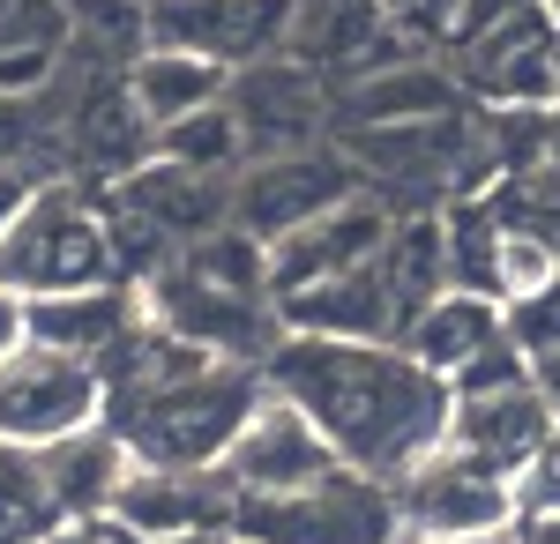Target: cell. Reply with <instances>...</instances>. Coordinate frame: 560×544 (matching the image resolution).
<instances>
[{
  "label": "cell",
  "mask_w": 560,
  "mask_h": 544,
  "mask_svg": "<svg viewBox=\"0 0 560 544\" xmlns=\"http://www.w3.org/2000/svg\"><path fill=\"white\" fill-rule=\"evenodd\" d=\"M351 194H366L351 150L345 142H314V150L255 157V165L240 172V179H232V224H240L247 239H261V247H277V239H292L300 224L345 210Z\"/></svg>",
  "instance_id": "7"
},
{
  "label": "cell",
  "mask_w": 560,
  "mask_h": 544,
  "mask_svg": "<svg viewBox=\"0 0 560 544\" xmlns=\"http://www.w3.org/2000/svg\"><path fill=\"white\" fill-rule=\"evenodd\" d=\"M269 395L300 403L322 440L366 477H411L448 440V380L427 374L404 343H337V335H284L269 351Z\"/></svg>",
  "instance_id": "1"
},
{
  "label": "cell",
  "mask_w": 560,
  "mask_h": 544,
  "mask_svg": "<svg viewBox=\"0 0 560 544\" xmlns=\"http://www.w3.org/2000/svg\"><path fill=\"white\" fill-rule=\"evenodd\" d=\"M351 470L329 440H322V425L306 418L300 403H284V395H261V411L247 418V433L232 440V456L217 462V477H224V493L232 500H277V493H306V485H322V477H337Z\"/></svg>",
  "instance_id": "10"
},
{
  "label": "cell",
  "mask_w": 560,
  "mask_h": 544,
  "mask_svg": "<svg viewBox=\"0 0 560 544\" xmlns=\"http://www.w3.org/2000/svg\"><path fill=\"white\" fill-rule=\"evenodd\" d=\"M60 8H68V23L83 38H105V45H113V31H142V8L135 0H60Z\"/></svg>",
  "instance_id": "32"
},
{
  "label": "cell",
  "mask_w": 560,
  "mask_h": 544,
  "mask_svg": "<svg viewBox=\"0 0 560 544\" xmlns=\"http://www.w3.org/2000/svg\"><path fill=\"white\" fill-rule=\"evenodd\" d=\"M38 470H45V493H52V515H60V522H90V515H113L135 456L120 448L113 425H90V433H75V440L45 448Z\"/></svg>",
  "instance_id": "19"
},
{
  "label": "cell",
  "mask_w": 560,
  "mask_h": 544,
  "mask_svg": "<svg viewBox=\"0 0 560 544\" xmlns=\"http://www.w3.org/2000/svg\"><path fill=\"white\" fill-rule=\"evenodd\" d=\"M553 433H560V418H553V403L538 395V380H530V388H501V395H456V411H448V448L493 462V470H509V477H516Z\"/></svg>",
  "instance_id": "16"
},
{
  "label": "cell",
  "mask_w": 560,
  "mask_h": 544,
  "mask_svg": "<svg viewBox=\"0 0 560 544\" xmlns=\"http://www.w3.org/2000/svg\"><path fill=\"white\" fill-rule=\"evenodd\" d=\"M396 224H404V216L388 210L382 194H351L345 210L314 216V224H300L292 239H277V247H269L277 306L300 298V292H314V284H337V276H351V269H374L382 247L396 239Z\"/></svg>",
  "instance_id": "12"
},
{
  "label": "cell",
  "mask_w": 560,
  "mask_h": 544,
  "mask_svg": "<svg viewBox=\"0 0 560 544\" xmlns=\"http://www.w3.org/2000/svg\"><path fill=\"white\" fill-rule=\"evenodd\" d=\"M158 544H240L232 530H187V537H158Z\"/></svg>",
  "instance_id": "39"
},
{
  "label": "cell",
  "mask_w": 560,
  "mask_h": 544,
  "mask_svg": "<svg viewBox=\"0 0 560 544\" xmlns=\"http://www.w3.org/2000/svg\"><path fill=\"white\" fill-rule=\"evenodd\" d=\"M382 284H388V298H396V329H411L441 292H456V284H448L441 216H404V224H396V239L382 247ZM396 343H404V335H396Z\"/></svg>",
  "instance_id": "22"
},
{
  "label": "cell",
  "mask_w": 560,
  "mask_h": 544,
  "mask_svg": "<svg viewBox=\"0 0 560 544\" xmlns=\"http://www.w3.org/2000/svg\"><path fill=\"white\" fill-rule=\"evenodd\" d=\"M501 329H509V343H516L530 366H546V358L560 351V284L516 298V306H501Z\"/></svg>",
  "instance_id": "27"
},
{
  "label": "cell",
  "mask_w": 560,
  "mask_h": 544,
  "mask_svg": "<svg viewBox=\"0 0 560 544\" xmlns=\"http://www.w3.org/2000/svg\"><path fill=\"white\" fill-rule=\"evenodd\" d=\"M396 515L419 537H493V530H516V493H509V470L441 440L411 477H396Z\"/></svg>",
  "instance_id": "8"
},
{
  "label": "cell",
  "mask_w": 560,
  "mask_h": 544,
  "mask_svg": "<svg viewBox=\"0 0 560 544\" xmlns=\"http://www.w3.org/2000/svg\"><path fill=\"white\" fill-rule=\"evenodd\" d=\"M0 284L23 306L120 284L105 194H90L83 179H38V194L23 202V216L0 239Z\"/></svg>",
  "instance_id": "4"
},
{
  "label": "cell",
  "mask_w": 560,
  "mask_h": 544,
  "mask_svg": "<svg viewBox=\"0 0 560 544\" xmlns=\"http://www.w3.org/2000/svg\"><path fill=\"white\" fill-rule=\"evenodd\" d=\"M38 179L45 172H31V165H0V239H8V224L23 216V202L38 194Z\"/></svg>",
  "instance_id": "34"
},
{
  "label": "cell",
  "mask_w": 560,
  "mask_h": 544,
  "mask_svg": "<svg viewBox=\"0 0 560 544\" xmlns=\"http://www.w3.org/2000/svg\"><path fill=\"white\" fill-rule=\"evenodd\" d=\"M284 335H337V343H396V298L382 284V261L374 269H351L337 284H314V292L284 298Z\"/></svg>",
  "instance_id": "18"
},
{
  "label": "cell",
  "mask_w": 560,
  "mask_h": 544,
  "mask_svg": "<svg viewBox=\"0 0 560 544\" xmlns=\"http://www.w3.org/2000/svg\"><path fill=\"white\" fill-rule=\"evenodd\" d=\"M396 544H516V530H493V537H419V530H404Z\"/></svg>",
  "instance_id": "36"
},
{
  "label": "cell",
  "mask_w": 560,
  "mask_h": 544,
  "mask_svg": "<svg viewBox=\"0 0 560 544\" xmlns=\"http://www.w3.org/2000/svg\"><path fill=\"white\" fill-rule=\"evenodd\" d=\"M501 210H493V194H471V202H456V210H441V239H448V284L456 292H478L501 306L493 292V269H501Z\"/></svg>",
  "instance_id": "23"
},
{
  "label": "cell",
  "mask_w": 560,
  "mask_h": 544,
  "mask_svg": "<svg viewBox=\"0 0 560 544\" xmlns=\"http://www.w3.org/2000/svg\"><path fill=\"white\" fill-rule=\"evenodd\" d=\"M546 15H553V23H560V0H546Z\"/></svg>",
  "instance_id": "40"
},
{
  "label": "cell",
  "mask_w": 560,
  "mask_h": 544,
  "mask_svg": "<svg viewBox=\"0 0 560 544\" xmlns=\"http://www.w3.org/2000/svg\"><path fill=\"white\" fill-rule=\"evenodd\" d=\"M546 284H560V247L553 239H538V232H501V269H493V292H501V306H516V298L546 292Z\"/></svg>",
  "instance_id": "26"
},
{
  "label": "cell",
  "mask_w": 560,
  "mask_h": 544,
  "mask_svg": "<svg viewBox=\"0 0 560 544\" xmlns=\"http://www.w3.org/2000/svg\"><path fill=\"white\" fill-rule=\"evenodd\" d=\"M158 157L173 165H195V172H217V179H240L247 172V134H240V113L232 105H210L195 120H179L158 134Z\"/></svg>",
  "instance_id": "24"
},
{
  "label": "cell",
  "mask_w": 560,
  "mask_h": 544,
  "mask_svg": "<svg viewBox=\"0 0 560 544\" xmlns=\"http://www.w3.org/2000/svg\"><path fill=\"white\" fill-rule=\"evenodd\" d=\"M52 97H0V165H31L45 142H60V120H45Z\"/></svg>",
  "instance_id": "28"
},
{
  "label": "cell",
  "mask_w": 560,
  "mask_h": 544,
  "mask_svg": "<svg viewBox=\"0 0 560 544\" xmlns=\"http://www.w3.org/2000/svg\"><path fill=\"white\" fill-rule=\"evenodd\" d=\"M142 284H97V292H68V298H38L31 306V343H60L75 358H113L128 329L142 321Z\"/></svg>",
  "instance_id": "20"
},
{
  "label": "cell",
  "mask_w": 560,
  "mask_h": 544,
  "mask_svg": "<svg viewBox=\"0 0 560 544\" xmlns=\"http://www.w3.org/2000/svg\"><path fill=\"white\" fill-rule=\"evenodd\" d=\"M23 343H31V306L0 284V358H8V351H23Z\"/></svg>",
  "instance_id": "35"
},
{
  "label": "cell",
  "mask_w": 560,
  "mask_h": 544,
  "mask_svg": "<svg viewBox=\"0 0 560 544\" xmlns=\"http://www.w3.org/2000/svg\"><path fill=\"white\" fill-rule=\"evenodd\" d=\"M52 530H60V515H52L38 456L0 448V544H45Z\"/></svg>",
  "instance_id": "25"
},
{
  "label": "cell",
  "mask_w": 560,
  "mask_h": 544,
  "mask_svg": "<svg viewBox=\"0 0 560 544\" xmlns=\"http://www.w3.org/2000/svg\"><path fill=\"white\" fill-rule=\"evenodd\" d=\"M135 8H150V0H135Z\"/></svg>",
  "instance_id": "41"
},
{
  "label": "cell",
  "mask_w": 560,
  "mask_h": 544,
  "mask_svg": "<svg viewBox=\"0 0 560 544\" xmlns=\"http://www.w3.org/2000/svg\"><path fill=\"white\" fill-rule=\"evenodd\" d=\"M105 210L158 224V232H165L173 247H195V239H210V232H232V179H217V172H195V165H173V157H158V165L135 172V179L105 187Z\"/></svg>",
  "instance_id": "13"
},
{
  "label": "cell",
  "mask_w": 560,
  "mask_h": 544,
  "mask_svg": "<svg viewBox=\"0 0 560 544\" xmlns=\"http://www.w3.org/2000/svg\"><path fill=\"white\" fill-rule=\"evenodd\" d=\"M516 544H560V522H523Z\"/></svg>",
  "instance_id": "38"
},
{
  "label": "cell",
  "mask_w": 560,
  "mask_h": 544,
  "mask_svg": "<svg viewBox=\"0 0 560 544\" xmlns=\"http://www.w3.org/2000/svg\"><path fill=\"white\" fill-rule=\"evenodd\" d=\"M261 395H269L261 366L210 358V366L165 380L150 395L105 403V425L120 433V448L142 470H217V462L232 456V440L247 433V418L261 411Z\"/></svg>",
  "instance_id": "3"
},
{
  "label": "cell",
  "mask_w": 560,
  "mask_h": 544,
  "mask_svg": "<svg viewBox=\"0 0 560 544\" xmlns=\"http://www.w3.org/2000/svg\"><path fill=\"white\" fill-rule=\"evenodd\" d=\"M501 335H509V329H501V306H493V298H478V292H441L427 314L404 329V351H411L427 374L456 380L471 358H486Z\"/></svg>",
  "instance_id": "21"
},
{
  "label": "cell",
  "mask_w": 560,
  "mask_h": 544,
  "mask_svg": "<svg viewBox=\"0 0 560 544\" xmlns=\"http://www.w3.org/2000/svg\"><path fill=\"white\" fill-rule=\"evenodd\" d=\"M530 380H538V366H530L516 343L501 335V343H493L486 358H471L464 374L448 380V395H501V388H530Z\"/></svg>",
  "instance_id": "31"
},
{
  "label": "cell",
  "mask_w": 560,
  "mask_h": 544,
  "mask_svg": "<svg viewBox=\"0 0 560 544\" xmlns=\"http://www.w3.org/2000/svg\"><path fill=\"white\" fill-rule=\"evenodd\" d=\"M45 544H142L128 522H113V515H90V522H60Z\"/></svg>",
  "instance_id": "33"
},
{
  "label": "cell",
  "mask_w": 560,
  "mask_h": 544,
  "mask_svg": "<svg viewBox=\"0 0 560 544\" xmlns=\"http://www.w3.org/2000/svg\"><path fill=\"white\" fill-rule=\"evenodd\" d=\"M464 8H471V0H382L388 31L404 45H448L456 23H464Z\"/></svg>",
  "instance_id": "30"
},
{
  "label": "cell",
  "mask_w": 560,
  "mask_h": 544,
  "mask_svg": "<svg viewBox=\"0 0 560 544\" xmlns=\"http://www.w3.org/2000/svg\"><path fill=\"white\" fill-rule=\"evenodd\" d=\"M120 75H128V97L142 105V120L158 134L232 97V68H217L202 52H179V45H135Z\"/></svg>",
  "instance_id": "17"
},
{
  "label": "cell",
  "mask_w": 560,
  "mask_h": 544,
  "mask_svg": "<svg viewBox=\"0 0 560 544\" xmlns=\"http://www.w3.org/2000/svg\"><path fill=\"white\" fill-rule=\"evenodd\" d=\"M90 425H105V366L97 358H75L60 343H23L0 358V448L45 456Z\"/></svg>",
  "instance_id": "5"
},
{
  "label": "cell",
  "mask_w": 560,
  "mask_h": 544,
  "mask_svg": "<svg viewBox=\"0 0 560 544\" xmlns=\"http://www.w3.org/2000/svg\"><path fill=\"white\" fill-rule=\"evenodd\" d=\"M478 105L464 75L448 68V60H419V52H404V60H388L374 75H359L345 83V105H337V127L345 134H374V127H419V120H441V113H464Z\"/></svg>",
  "instance_id": "14"
},
{
  "label": "cell",
  "mask_w": 560,
  "mask_h": 544,
  "mask_svg": "<svg viewBox=\"0 0 560 544\" xmlns=\"http://www.w3.org/2000/svg\"><path fill=\"white\" fill-rule=\"evenodd\" d=\"M224 105L240 113L247 165H255V157H284V150H314V142H329V120H337V105H329V75L306 68L300 52H277V60L240 68Z\"/></svg>",
  "instance_id": "11"
},
{
  "label": "cell",
  "mask_w": 560,
  "mask_h": 544,
  "mask_svg": "<svg viewBox=\"0 0 560 544\" xmlns=\"http://www.w3.org/2000/svg\"><path fill=\"white\" fill-rule=\"evenodd\" d=\"M142 306L179 343H195L210 358H232V366H269V351L284 343V306H277V284H269V247L247 239L240 224L179 247L173 269L158 284H142Z\"/></svg>",
  "instance_id": "2"
},
{
  "label": "cell",
  "mask_w": 560,
  "mask_h": 544,
  "mask_svg": "<svg viewBox=\"0 0 560 544\" xmlns=\"http://www.w3.org/2000/svg\"><path fill=\"white\" fill-rule=\"evenodd\" d=\"M509 493H516V530L523 522H560V433L509 477Z\"/></svg>",
  "instance_id": "29"
},
{
  "label": "cell",
  "mask_w": 560,
  "mask_h": 544,
  "mask_svg": "<svg viewBox=\"0 0 560 544\" xmlns=\"http://www.w3.org/2000/svg\"><path fill=\"white\" fill-rule=\"evenodd\" d=\"M292 15H300V0H150L142 45H179L240 75L255 60L292 52Z\"/></svg>",
  "instance_id": "9"
},
{
  "label": "cell",
  "mask_w": 560,
  "mask_h": 544,
  "mask_svg": "<svg viewBox=\"0 0 560 544\" xmlns=\"http://www.w3.org/2000/svg\"><path fill=\"white\" fill-rule=\"evenodd\" d=\"M113 522H128L142 544L187 537V530H232V493L217 470H142L135 462L113 500Z\"/></svg>",
  "instance_id": "15"
},
{
  "label": "cell",
  "mask_w": 560,
  "mask_h": 544,
  "mask_svg": "<svg viewBox=\"0 0 560 544\" xmlns=\"http://www.w3.org/2000/svg\"><path fill=\"white\" fill-rule=\"evenodd\" d=\"M538 395L553 403V418H560V351H553V358H546V366H538Z\"/></svg>",
  "instance_id": "37"
},
{
  "label": "cell",
  "mask_w": 560,
  "mask_h": 544,
  "mask_svg": "<svg viewBox=\"0 0 560 544\" xmlns=\"http://www.w3.org/2000/svg\"><path fill=\"white\" fill-rule=\"evenodd\" d=\"M232 537L240 544H396L404 515H396V485L366 477V470H337L306 493L232 500Z\"/></svg>",
  "instance_id": "6"
}]
</instances>
